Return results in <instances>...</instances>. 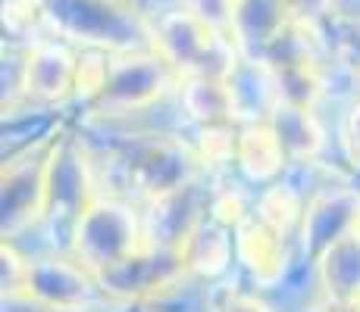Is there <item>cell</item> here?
<instances>
[{
  "mask_svg": "<svg viewBox=\"0 0 360 312\" xmlns=\"http://www.w3.org/2000/svg\"><path fill=\"white\" fill-rule=\"evenodd\" d=\"M144 244L148 240L131 206L113 197H94L72 225V256L94 275L122 262Z\"/></svg>",
  "mask_w": 360,
  "mask_h": 312,
  "instance_id": "obj_1",
  "label": "cell"
},
{
  "mask_svg": "<svg viewBox=\"0 0 360 312\" xmlns=\"http://www.w3.org/2000/svg\"><path fill=\"white\" fill-rule=\"evenodd\" d=\"M176 79H179V72L160 53L110 62L107 85L94 97V109L103 116L135 113V109H144L154 100H160Z\"/></svg>",
  "mask_w": 360,
  "mask_h": 312,
  "instance_id": "obj_2",
  "label": "cell"
},
{
  "mask_svg": "<svg viewBox=\"0 0 360 312\" xmlns=\"http://www.w3.org/2000/svg\"><path fill=\"white\" fill-rule=\"evenodd\" d=\"M98 197L91 182L88 159L75 147V141H53L44 159V200H41V216L47 219H75L85 212V206Z\"/></svg>",
  "mask_w": 360,
  "mask_h": 312,
  "instance_id": "obj_3",
  "label": "cell"
},
{
  "mask_svg": "<svg viewBox=\"0 0 360 312\" xmlns=\"http://www.w3.org/2000/svg\"><path fill=\"white\" fill-rule=\"evenodd\" d=\"M185 272V262L179 250L144 244L126 256L122 262L98 272V284L103 294L120 297V300H141V297H154L157 290L169 287L179 275Z\"/></svg>",
  "mask_w": 360,
  "mask_h": 312,
  "instance_id": "obj_4",
  "label": "cell"
},
{
  "mask_svg": "<svg viewBox=\"0 0 360 312\" xmlns=\"http://www.w3.org/2000/svg\"><path fill=\"white\" fill-rule=\"evenodd\" d=\"M98 275L79 259H32L29 262V287L25 297L38 300L44 309L72 312L98 297Z\"/></svg>",
  "mask_w": 360,
  "mask_h": 312,
  "instance_id": "obj_5",
  "label": "cell"
},
{
  "mask_svg": "<svg viewBox=\"0 0 360 312\" xmlns=\"http://www.w3.org/2000/svg\"><path fill=\"white\" fill-rule=\"evenodd\" d=\"M200 156H195L182 141H154L148 147H141V154L131 163V182L141 187L150 200L169 197L176 191L191 187L198 175Z\"/></svg>",
  "mask_w": 360,
  "mask_h": 312,
  "instance_id": "obj_6",
  "label": "cell"
},
{
  "mask_svg": "<svg viewBox=\"0 0 360 312\" xmlns=\"http://www.w3.org/2000/svg\"><path fill=\"white\" fill-rule=\"evenodd\" d=\"M360 225V194L354 191H329L310 200L304 210V250L310 259H320L326 247L335 244L342 234Z\"/></svg>",
  "mask_w": 360,
  "mask_h": 312,
  "instance_id": "obj_7",
  "label": "cell"
},
{
  "mask_svg": "<svg viewBox=\"0 0 360 312\" xmlns=\"http://www.w3.org/2000/svg\"><path fill=\"white\" fill-rule=\"evenodd\" d=\"M79 81V60L63 44H41L34 47L22 69V91L44 103H60L75 94Z\"/></svg>",
  "mask_w": 360,
  "mask_h": 312,
  "instance_id": "obj_8",
  "label": "cell"
},
{
  "mask_svg": "<svg viewBox=\"0 0 360 312\" xmlns=\"http://www.w3.org/2000/svg\"><path fill=\"white\" fill-rule=\"evenodd\" d=\"M235 250L260 284H273L285 272V234L263 219H245L235 228Z\"/></svg>",
  "mask_w": 360,
  "mask_h": 312,
  "instance_id": "obj_9",
  "label": "cell"
},
{
  "mask_svg": "<svg viewBox=\"0 0 360 312\" xmlns=\"http://www.w3.org/2000/svg\"><path fill=\"white\" fill-rule=\"evenodd\" d=\"M316 272L329 303L354 306L360 300V225L323 250L316 259Z\"/></svg>",
  "mask_w": 360,
  "mask_h": 312,
  "instance_id": "obj_10",
  "label": "cell"
},
{
  "mask_svg": "<svg viewBox=\"0 0 360 312\" xmlns=\"http://www.w3.org/2000/svg\"><path fill=\"white\" fill-rule=\"evenodd\" d=\"M266 122L273 125L288 163H310V159H316L323 154L326 135H323L320 122H316L310 107H295V103L279 100L273 107V113L266 116Z\"/></svg>",
  "mask_w": 360,
  "mask_h": 312,
  "instance_id": "obj_11",
  "label": "cell"
},
{
  "mask_svg": "<svg viewBox=\"0 0 360 312\" xmlns=\"http://www.w3.org/2000/svg\"><path fill=\"white\" fill-rule=\"evenodd\" d=\"M185 262V272H195L200 278H217L226 272L232 259V234L229 225H223L219 219H200L188 231V238L179 247Z\"/></svg>",
  "mask_w": 360,
  "mask_h": 312,
  "instance_id": "obj_12",
  "label": "cell"
},
{
  "mask_svg": "<svg viewBox=\"0 0 360 312\" xmlns=\"http://www.w3.org/2000/svg\"><path fill=\"white\" fill-rule=\"evenodd\" d=\"M235 159L245 169L248 178L254 182H273L288 163L285 150H282L279 137H276L273 125L266 119L251 122L245 131H238V147H235Z\"/></svg>",
  "mask_w": 360,
  "mask_h": 312,
  "instance_id": "obj_13",
  "label": "cell"
},
{
  "mask_svg": "<svg viewBox=\"0 0 360 312\" xmlns=\"http://www.w3.org/2000/svg\"><path fill=\"white\" fill-rule=\"evenodd\" d=\"M182 107L200 125H229L238 116L229 81L217 79V75H185Z\"/></svg>",
  "mask_w": 360,
  "mask_h": 312,
  "instance_id": "obj_14",
  "label": "cell"
},
{
  "mask_svg": "<svg viewBox=\"0 0 360 312\" xmlns=\"http://www.w3.org/2000/svg\"><path fill=\"white\" fill-rule=\"evenodd\" d=\"M276 91L279 100L295 103V107H316V100L323 97V79L314 69V62H285V66H273Z\"/></svg>",
  "mask_w": 360,
  "mask_h": 312,
  "instance_id": "obj_15",
  "label": "cell"
},
{
  "mask_svg": "<svg viewBox=\"0 0 360 312\" xmlns=\"http://www.w3.org/2000/svg\"><path fill=\"white\" fill-rule=\"evenodd\" d=\"M297 216H304L301 200H297V194H292L288 187H273V191L263 197V203H260V219L269 222L273 228H279L282 234L292 231Z\"/></svg>",
  "mask_w": 360,
  "mask_h": 312,
  "instance_id": "obj_16",
  "label": "cell"
},
{
  "mask_svg": "<svg viewBox=\"0 0 360 312\" xmlns=\"http://www.w3.org/2000/svg\"><path fill=\"white\" fill-rule=\"evenodd\" d=\"M0 259H4V297H25V287H29V259L19 256L13 244H4Z\"/></svg>",
  "mask_w": 360,
  "mask_h": 312,
  "instance_id": "obj_17",
  "label": "cell"
},
{
  "mask_svg": "<svg viewBox=\"0 0 360 312\" xmlns=\"http://www.w3.org/2000/svg\"><path fill=\"white\" fill-rule=\"evenodd\" d=\"M204 150H200V163H223L235 156L238 147V135H229L226 125H204Z\"/></svg>",
  "mask_w": 360,
  "mask_h": 312,
  "instance_id": "obj_18",
  "label": "cell"
},
{
  "mask_svg": "<svg viewBox=\"0 0 360 312\" xmlns=\"http://www.w3.org/2000/svg\"><path fill=\"white\" fill-rule=\"evenodd\" d=\"M191 13L213 32H223L235 22V0H191Z\"/></svg>",
  "mask_w": 360,
  "mask_h": 312,
  "instance_id": "obj_19",
  "label": "cell"
},
{
  "mask_svg": "<svg viewBox=\"0 0 360 312\" xmlns=\"http://www.w3.org/2000/svg\"><path fill=\"white\" fill-rule=\"evenodd\" d=\"M219 312H273L263 300L251 294H241V290H232V294L223 297V303H219Z\"/></svg>",
  "mask_w": 360,
  "mask_h": 312,
  "instance_id": "obj_20",
  "label": "cell"
},
{
  "mask_svg": "<svg viewBox=\"0 0 360 312\" xmlns=\"http://www.w3.org/2000/svg\"><path fill=\"white\" fill-rule=\"evenodd\" d=\"M213 219H219L223 225H235L238 228L245 222V212H241V200L238 197H223L217 206H213Z\"/></svg>",
  "mask_w": 360,
  "mask_h": 312,
  "instance_id": "obj_21",
  "label": "cell"
},
{
  "mask_svg": "<svg viewBox=\"0 0 360 312\" xmlns=\"http://www.w3.org/2000/svg\"><path fill=\"white\" fill-rule=\"evenodd\" d=\"M348 147H351V156L360 159V100L351 107V116H348Z\"/></svg>",
  "mask_w": 360,
  "mask_h": 312,
  "instance_id": "obj_22",
  "label": "cell"
},
{
  "mask_svg": "<svg viewBox=\"0 0 360 312\" xmlns=\"http://www.w3.org/2000/svg\"><path fill=\"white\" fill-rule=\"evenodd\" d=\"M345 47H348L351 60H354V62H357V69H360V25L354 29V34H351V38H345Z\"/></svg>",
  "mask_w": 360,
  "mask_h": 312,
  "instance_id": "obj_23",
  "label": "cell"
},
{
  "mask_svg": "<svg viewBox=\"0 0 360 312\" xmlns=\"http://www.w3.org/2000/svg\"><path fill=\"white\" fill-rule=\"evenodd\" d=\"M351 312H360V300L354 303V306H351Z\"/></svg>",
  "mask_w": 360,
  "mask_h": 312,
  "instance_id": "obj_24",
  "label": "cell"
}]
</instances>
